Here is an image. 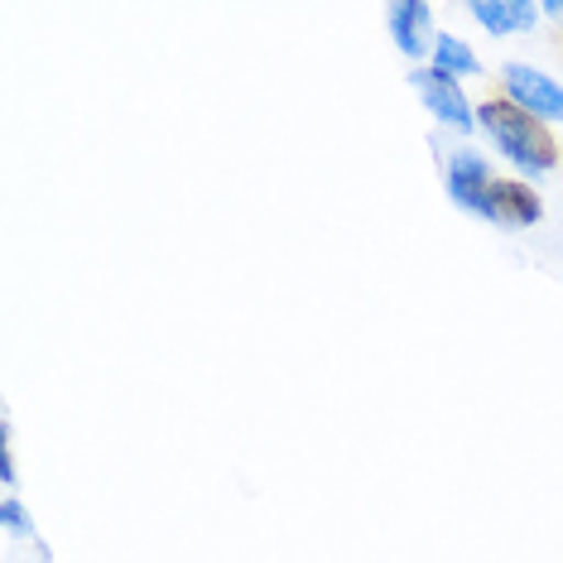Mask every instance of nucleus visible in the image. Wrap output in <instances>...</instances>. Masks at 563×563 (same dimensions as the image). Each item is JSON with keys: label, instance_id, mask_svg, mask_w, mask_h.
I'll list each match as a JSON object with an SVG mask.
<instances>
[{"label": "nucleus", "instance_id": "20e7f679", "mask_svg": "<svg viewBox=\"0 0 563 563\" xmlns=\"http://www.w3.org/2000/svg\"><path fill=\"white\" fill-rule=\"evenodd\" d=\"M409 82L419 87V97L429 101V111H433L439 121L457 125V131H472V121H477V117L467 111V97L457 92V82H453V78H443L439 68H424V73H415Z\"/></svg>", "mask_w": 563, "mask_h": 563}, {"label": "nucleus", "instance_id": "7ed1b4c3", "mask_svg": "<svg viewBox=\"0 0 563 563\" xmlns=\"http://www.w3.org/2000/svg\"><path fill=\"white\" fill-rule=\"evenodd\" d=\"M486 222H496V227H534L544 217V202L534 188H525V184H506V178H496L492 184V194H486V208H482Z\"/></svg>", "mask_w": 563, "mask_h": 563}, {"label": "nucleus", "instance_id": "39448f33", "mask_svg": "<svg viewBox=\"0 0 563 563\" xmlns=\"http://www.w3.org/2000/svg\"><path fill=\"white\" fill-rule=\"evenodd\" d=\"M492 184H496V178L486 174V164L472 155V150H457L453 169H448V198H453L457 208H467V212H477V217H482Z\"/></svg>", "mask_w": 563, "mask_h": 563}, {"label": "nucleus", "instance_id": "9b49d317", "mask_svg": "<svg viewBox=\"0 0 563 563\" xmlns=\"http://www.w3.org/2000/svg\"><path fill=\"white\" fill-rule=\"evenodd\" d=\"M544 15H554V20H563V0H549V5H540Z\"/></svg>", "mask_w": 563, "mask_h": 563}, {"label": "nucleus", "instance_id": "f03ea898", "mask_svg": "<svg viewBox=\"0 0 563 563\" xmlns=\"http://www.w3.org/2000/svg\"><path fill=\"white\" fill-rule=\"evenodd\" d=\"M501 78H506V92L520 111H530L534 121H563V87L554 78L525 68V63H506Z\"/></svg>", "mask_w": 563, "mask_h": 563}, {"label": "nucleus", "instance_id": "0eeeda50", "mask_svg": "<svg viewBox=\"0 0 563 563\" xmlns=\"http://www.w3.org/2000/svg\"><path fill=\"white\" fill-rule=\"evenodd\" d=\"M472 15H477L486 30L492 34H510V30H520V24H530L534 20V5L530 0H477V5H472Z\"/></svg>", "mask_w": 563, "mask_h": 563}, {"label": "nucleus", "instance_id": "9d476101", "mask_svg": "<svg viewBox=\"0 0 563 563\" xmlns=\"http://www.w3.org/2000/svg\"><path fill=\"white\" fill-rule=\"evenodd\" d=\"M0 482H5V492L15 486V463H10V424H0Z\"/></svg>", "mask_w": 563, "mask_h": 563}, {"label": "nucleus", "instance_id": "1a4fd4ad", "mask_svg": "<svg viewBox=\"0 0 563 563\" xmlns=\"http://www.w3.org/2000/svg\"><path fill=\"white\" fill-rule=\"evenodd\" d=\"M0 525H5V530H20V534H34V525L24 520V510H20L15 496H5V501H0Z\"/></svg>", "mask_w": 563, "mask_h": 563}, {"label": "nucleus", "instance_id": "f257e3e1", "mask_svg": "<svg viewBox=\"0 0 563 563\" xmlns=\"http://www.w3.org/2000/svg\"><path fill=\"white\" fill-rule=\"evenodd\" d=\"M477 121L486 125V135L496 140V150H501L510 164H520V169L544 174L559 164V145L549 140V131L530 117V111L516 107V101H482Z\"/></svg>", "mask_w": 563, "mask_h": 563}, {"label": "nucleus", "instance_id": "423d86ee", "mask_svg": "<svg viewBox=\"0 0 563 563\" xmlns=\"http://www.w3.org/2000/svg\"><path fill=\"white\" fill-rule=\"evenodd\" d=\"M390 15V34H395V48L409 58H419V48H424V24H429V5L424 0H395L386 10Z\"/></svg>", "mask_w": 563, "mask_h": 563}, {"label": "nucleus", "instance_id": "6e6552de", "mask_svg": "<svg viewBox=\"0 0 563 563\" xmlns=\"http://www.w3.org/2000/svg\"><path fill=\"white\" fill-rule=\"evenodd\" d=\"M433 54H439V73L443 78H463V73H482V63H477V54H472L467 44H457L453 34H439V44H433Z\"/></svg>", "mask_w": 563, "mask_h": 563}]
</instances>
